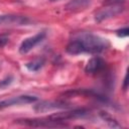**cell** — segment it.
Here are the masks:
<instances>
[{
    "mask_svg": "<svg viewBox=\"0 0 129 129\" xmlns=\"http://www.w3.org/2000/svg\"><path fill=\"white\" fill-rule=\"evenodd\" d=\"M76 39L79 40L83 53H99L104 51L109 46L107 39L91 33H80L76 36Z\"/></svg>",
    "mask_w": 129,
    "mask_h": 129,
    "instance_id": "6da1fadb",
    "label": "cell"
},
{
    "mask_svg": "<svg viewBox=\"0 0 129 129\" xmlns=\"http://www.w3.org/2000/svg\"><path fill=\"white\" fill-rule=\"evenodd\" d=\"M89 113L86 109H74V110H68L63 112H58V113H53L47 117V119L55 122H64L68 120H73V119H78V118H83L87 116Z\"/></svg>",
    "mask_w": 129,
    "mask_h": 129,
    "instance_id": "7a4b0ae2",
    "label": "cell"
},
{
    "mask_svg": "<svg viewBox=\"0 0 129 129\" xmlns=\"http://www.w3.org/2000/svg\"><path fill=\"white\" fill-rule=\"evenodd\" d=\"M123 10H124V7H123V5H121V3L110 4L109 6L101 9L100 11H98L95 14V20L97 22H102L109 18L115 17L116 15L123 12Z\"/></svg>",
    "mask_w": 129,
    "mask_h": 129,
    "instance_id": "3957f363",
    "label": "cell"
},
{
    "mask_svg": "<svg viewBox=\"0 0 129 129\" xmlns=\"http://www.w3.org/2000/svg\"><path fill=\"white\" fill-rule=\"evenodd\" d=\"M18 124L30 126V127H46V128H53V127H64L67 126L63 122H55L49 119H21L15 121Z\"/></svg>",
    "mask_w": 129,
    "mask_h": 129,
    "instance_id": "277c9868",
    "label": "cell"
},
{
    "mask_svg": "<svg viewBox=\"0 0 129 129\" xmlns=\"http://www.w3.org/2000/svg\"><path fill=\"white\" fill-rule=\"evenodd\" d=\"M70 107L71 104L64 101H42L34 105L33 109L38 113H43L55 109H68Z\"/></svg>",
    "mask_w": 129,
    "mask_h": 129,
    "instance_id": "5b68a950",
    "label": "cell"
},
{
    "mask_svg": "<svg viewBox=\"0 0 129 129\" xmlns=\"http://www.w3.org/2000/svg\"><path fill=\"white\" fill-rule=\"evenodd\" d=\"M35 101H37V97L31 96V95H21V96H17V97H12V98L0 101V110H2L4 108H7V107L14 106V105H22V104L33 103Z\"/></svg>",
    "mask_w": 129,
    "mask_h": 129,
    "instance_id": "8992f818",
    "label": "cell"
},
{
    "mask_svg": "<svg viewBox=\"0 0 129 129\" xmlns=\"http://www.w3.org/2000/svg\"><path fill=\"white\" fill-rule=\"evenodd\" d=\"M45 37V33L44 32H39L31 37H28L26 39H24L22 41V43L20 44L19 46V52L24 54V53H27L28 51H30L37 43H39L43 38Z\"/></svg>",
    "mask_w": 129,
    "mask_h": 129,
    "instance_id": "52a82bcc",
    "label": "cell"
},
{
    "mask_svg": "<svg viewBox=\"0 0 129 129\" xmlns=\"http://www.w3.org/2000/svg\"><path fill=\"white\" fill-rule=\"evenodd\" d=\"M29 23V19L26 16L6 14L0 15V25H25Z\"/></svg>",
    "mask_w": 129,
    "mask_h": 129,
    "instance_id": "ba28073f",
    "label": "cell"
},
{
    "mask_svg": "<svg viewBox=\"0 0 129 129\" xmlns=\"http://www.w3.org/2000/svg\"><path fill=\"white\" fill-rule=\"evenodd\" d=\"M105 68V61L102 57L100 56H94L92 57L86 64L85 71L87 74L90 75H94L96 73H99L100 71H102Z\"/></svg>",
    "mask_w": 129,
    "mask_h": 129,
    "instance_id": "9c48e42d",
    "label": "cell"
},
{
    "mask_svg": "<svg viewBox=\"0 0 129 129\" xmlns=\"http://www.w3.org/2000/svg\"><path fill=\"white\" fill-rule=\"evenodd\" d=\"M90 4H91V0H72L64 6V8L66 10L69 11H79L85 9Z\"/></svg>",
    "mask_w": 129,
    "mask_h": 129,
    "instance_id": "30bf717a",
    "label": "cell"
},
{
    "mask_svg": "<svg viewBox=\"0 0 129 129\" xmlns=\"http://www.w3.org/2000/svg\"><path fill=\"white\" fill-rule=\"evenodd\" d=\"M99 114H100V117H101L110 127H112V128H121V125L118 123V121H117L115 118H113V116H111L109 113L104 112V111H101Z\"/></svg>",
    "mask_w": 129,
    "mask_h": 129,
    "instance_id": "8fae6325",
    "label": "cell"
},
{
    "mask_svg": "<svg viewBox=\"0 0 129 129\" xmlns=\"http://www.w3.org/2000/svg\"><path fill=\"white\" fill-rule=\"evenodd\" d=\"M43 66H44V59L43 58H40V57L39 58H36V59H33V60H31V61H29V62H27L25 64L26 69L28 71H30V72H37Z\"/></svg>",
    "mask_w": 129,
    "mask_h": 129,
    "instance_id": "7c38bea8",
    "label": "cell"
},
{
    "mask_svg": "<svg viewBox=\"0 0 129 129\" xmlns=\"http://www.w3.org/2000/svg\"><path fill=\"white\" fill-rule=\"evenodd\" d=\"M12 81H13V77H11V76H9V77L3 79L2 81H0V89L6 88L7 86H9V85L12 83Z\"/></svg>",
    "mask_w": 129,
    "mask_h": 129,
    "instance_id": "4fadbf2b",
    "label": "cell"
},
{
    "mask_svg": "<svg viewBox=\"0 0 129 129\" xmlns=\"http://www.w3.org/2000/svg\"><path fill=\"white\" fill-rule=\"evenodd\" d=\"M128 34H129V28L128 27L117 30V35L120 37H126V36H128Z\"/></svg>",
    "mask_w": 129,
    "mask_h": 129,
    "instance_id": "5bb4252c",
    "label": "cell"
},
{
    "mask_svg": "<svg viewBox=\"0 0 129 129\" xmlns=\"http://www.w3.org/2000/svg\"><path fill=\"white\" fill-rule=\"evenodd\" d=\"M8 42V36L7 35H0V48L5 46Z\"/></svg>",
    "mask_w": 129,
    "mask_h": 129,
    "instance_id": "9a60e30c",
    "label": "cell"
},
{
    "mask_svg": "<svg viewBox=\"0 0 129 129\" xmlns=\"http://www.w3.org/2000/svg\"><path fill=\"white\" fill-rule=\"evenodd\" d=\"M127 88H128V76L126 74L125 75V78H124V83H123V90L126 91Z\"/></svg>",
    "mask_w": 129,
    "mask_h": 129,
    "instance_id": "2e32d148",
    "label": "cell"
}]
</instances>
